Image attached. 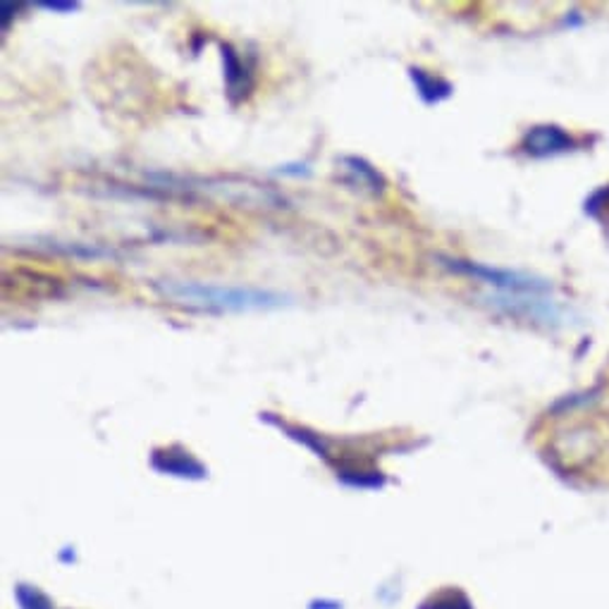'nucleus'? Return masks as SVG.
Here are the masks:
<instances>
[{
    "label": "nucleus",
    "mask_w": 609,
    "mask_h": 609,
    "mask_svg": "<svg viewBox=\"0 0 609 609\" xmlns=\"http://www.w3.org/2000/svg\"><path fill=\"white\" fill-rule=\"evenodd\" d=\"M158 287L174 304L201 311H215V314H218V311H259L290 304L287 296L280 292L256 287H225V284L203 282H168L158 284Z\"/></svg>",
    "instance_id": "nucleus-1"
},
{
    "label": "nucleus",
    "mask_w": 609,
    "mask_h": 609,
    "mask_svg": "<svg viewBox=\"0 0 609 609\" xmlns=\"http://www.w3.org/2000/svg\"><path fill=\"white\" fill-rule=\"evenodd\" d=\"M438 261H440V266L452 270V273H456V275H469V278H476L485 284H490L493 290H497V294H550L552 292L550 282L540 280L535 275L519 273V270L490 268L483 263L452 259V256H438Z\"/></svg>",
    "instance_id": "nucleus-2"
},
{
    "label": "nucleus",
    "mask_w": 609,
    "mask_h": 609,
    "mask_svg": "<svg viewBox=\"0 0 609 609\" xmlns=\"http://www.w3.org/2000/svg\"><path fill=\"white\" fill-rule=\"evenodd\" d=\"M151 469L160 476H172L180 481H203L208 478V469L182 444L158 447L151 454Z\"/></svg>",
    "instance_id": "nucleus-3"
},
{
    "label": "nucleus",
    "mask_w": 609,
    "mask_h": 609,
    "mask_svg": "<svg viewBox=\"0 0 609 609\" xmlns=\"http://www.w3.org/2000/svg\"><path fill=\"white\" fill-rule=\"evenodd\" d=\"M223 70H225V89L233 105L244 101L253 89V56H244L233 44H221Z\"/></svg>",
    "instance_id": "nucleus-4"
},
{
    "label": "nucleus",
    "mask_w": 609,
    "mask_h": 609,
    "mask_svg": "<svg viewBox=\"0 0 609 609\" xmlns=\"http://www.w3.org/2000/svg\"><path fill=\"white\" fill-rule=\"evenodd\" d=\"M578 142L557 125H535L523 134L521 151L531 158H552L576 151Z\"/></svg>",
    "instance_id": "nucleus-5"
},
{
    "label": "nucleus",
    "mask_w": 609,
    "mask_h": 609,
    "mask_svg": "<svg viewBox=\"0 0 609 609\" xmlns=\"http://www.w3.org/2000/svg\"><path fill=\"white\" fill-rule=\"evenodd\" d=\"M340 166L345 170V182L361 189V192L377 196L387 189V180L383 178V172L361 156H342Z\"/></svg>",
    "instance_id": "nucleus-6"
},
{
    "label": "nucleus",
    "mask_w": 609,
    "mask_h": 609,
    "mask_svg": "<svg viewBox=\"0 0 609 609\" xmlns=\"http://www.w3.org/2000/svg\"><path fill=\"white\" fill-rule=\"evenodd\" d=\"M409 79L426 105H438L442 101H447L454 93V87L440 75H432L424 67H409Z\"/></svg>",
    "instance_id": "nucleus-7"
},
{
    "label": "nucleus",
    "mask_w": 609,
    "mask_h": 609,
    "mask_svg": "<svg viewBox=\"0 0 609 609\" xmlns=\"http://www.w3.org/2000/svg\"><path fill=\"white\" fill-rule=\"evenodd\" d=\"M421 609H473L466 595L462 590H442L428 598Z\"/></svg>",
    "instance_id": "nucleus-8"
},
{
    "label": "nucleus",
    "mask_w": 609,
    "mask_h": 609,
    "mask_svg": "<svg viewBox=\"0 0 609 609\" xmlns=\"http://www.w3.org/2000/svg\"><path fill=\"white\" fill-rule=\"evenodd\" d=\"M15 598L20 609H56V605L48 600V595L41 593L36 586L20 584L15 588Z\"/></svg>",
    "instance_id": "nucleus-9"
},
{
    "label": "nucleus",
    "mask_w": 609,
    "mask_h": 609,
    "mask_svg": "<svg viewBox=\"0 0 609 609\" xmlns=\"http://www.w3.org/2000/svg\"><path fill=\"white\" fill-rule=\"evenodd\" d=\"M586 213L593 215V218H609V187L590 196V201L586 203Z\"/></svg>",
    "instance_id": "nucleus-10"
},
{
    "label": "nucleus",
    "mask_w": 609,
    "mask_h": 609,
    "mask_svg": "<svg viewBox=\"0 0 609 609\" xmlns=\"http://www.w3.org/2000/svg\"><path fill=\"white\" fill-rule=\"evenodd\" d=\"M34 5L50 12H75L81 8V3H72V0H38Z\"/></svg>",
    "instance_id": "nucleus-11"
}]
</instances>
